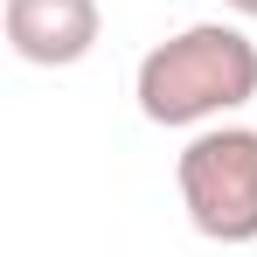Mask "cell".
Returning a JSON list of instances; mask_svg holds the SVG:
<instances>
[{
	"label": "cell",
	"mask_w": 257,
	"mask_h": 257,
	"mask_svg": "<svg viewBox=\"0 0 257 257\" xmlns=\"http://www.w3.org/2000/svg\"><path fill=\"white\" fill-rule=\"evenodd\" d=\"M132 97L146 125H222L257 97V42L229 21H195L139 56Z\"/></svg>",
	"instance_id": "6da1fadb"
},
{
	"label": "cell",
	"mask_w": 257,
	"mask_h": 257,
	"mask_svg": "<svg viewBox=\"0 0 257 257\" xmlns=\"http://www.w3.org/2000/svg\"><path fill=\"white\" fill-rule=\"evenodd\" d=\"M174 188L188 222L209 243H257V132L250 125H202L181 160Z\"/></svg>",
	"instance_id": "7a4b0ae2"
},
{
	"label": "cell",
	"mask_w": 257,
	"mask_h": 257,
	"mask_svg": "<svg viewBox=\"0 0 257 257\" xmlns=\"http://www.w3.org/2000/svg\"><path fill=\"white\" fill-rule=\"evenodd\" d=\"M0 35L35 70H70L97 49L104 14L97 0H0Z\"/></svg>",
	"instance_id": "3957f363"
},
{
	"label": "cell",
	"mask_w": 257,
	"mask_h": 257,
	"mask_svg": "<svg viewBox=\"0 0 257 257\" xmlns=\"http://www.w3.org/2000/svg\"><path fill=\"white\" fill-rule=\"evenodd\" d=\"M229 14H243V21H257V0H222Z\"/></svg>",
	"instance_id": "277c9868"
}]
</instances>
